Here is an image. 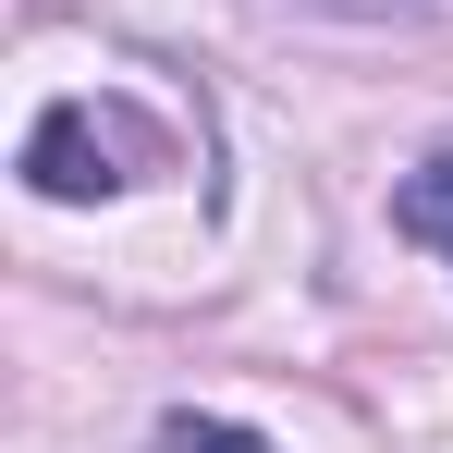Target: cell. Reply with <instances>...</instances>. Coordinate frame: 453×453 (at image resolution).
<instances>
[{"mask_svg":"<svg viewBox=\"0 0 453 453\" xmlns=\"http://www.w3.org/2000/svg\"><path fill=\"white\" fill-rule=\"evenodd\" d=\"M392 233H404V245H441V257H453V148H441V159H417V172L392 184Z\"/></svg>","mask_w":453,"mask_h":453,"instance_id":"cell-2","label":"cell"},{"mask_svg":"<svg viewBox=\"0 0 453 453\" xmlns=\"http://www.w3.org/2000/svg\"><path fill=\"white\" fill-rule=\"evenodd\" d=\"M123 159H148V123H123V111H98V98H62V111H37V135H25V184L37 196H111L123 184Z\"/></svg>","mask_w":453,"mask_h":453,"instance_id":"cell-1","label":"cell"},{"mask_svg":"<svg viewBox=\"0 0 453 453\" xmlns=\"http://www.w3.org/2000/svg\"><path fill=\"white\" fill-rule=\"evenodd\" d=\"M159 453H270L257 429H233V417H196V404H172L159 417Z\"/></svg>","mask_w":453,"mask_h":453,"instance_id":"cell-3","label":"cell"}]
</instances>
